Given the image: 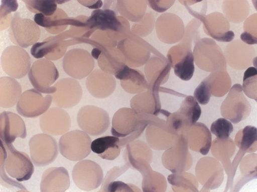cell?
I'll return each instance as SVG.
<instances>
[{"instance_id": "ba28073f", "label": "cell", "mask_w": 257, "mask_h": 192, "mask_svg": "<svg viewBox=\"0 0 257 192\" xmlns=\"http://www.w3.org/2000/svg\"><path fill=\"white\" fill-rule=\"evenodd\" d=\"M72 178L79 189L90 191L97 188L101 184L103 180V172L96 162L83 159L74 165Z\"/></svg>"}, {"instance_id": "30bf717a", "label": "cell", "mask_w": 257, "mask_h": 192, "mask_svg": "<svg viewBox=\"0 0 257 192\" xmlns=\"http://www.w3.org/2000/svg\"><path fill=\"white\" fill-rule=\"evenodd\" d=\"M52 102V95L44 96L36 89H30L21 95L17 104V111L26 118H37L49 110Z\"/></svg>"}, {"instance_id": "7a4b0ae2", "label": "cell", "mask_w": 257, "mask_h": 192, "mask_svg": "<svg viewBox=\"0 0 257 192\" xmlns=\"http://www.w3.org/2000/svg\"><path fill=\"white\" fill-rule=\"evenodd\" d=\"M91 143L89 134L83 131L73 130L62 135L59 141V150L64 158L79 161L90 154Z\"/></svg>"}, {"instance_id": "cb8c5ba5", "label": "cell", "mask_w": 257, "mask_h": 192, "mask_svg": "<svg viewBox=\"0 0 257 192\" xmlns=\"http://www.w3.org/2000/svg\"><path fill=\"white\" fill-rule=\"evenodd\" d=\"M178 112L193 125L200 119L202 110L199 103L194 97L189 96L182 102Z\"/></svg>"}, {"instance_id": "9c48e42d", "label": "cell", "mask_w": 257, "mask_h": 192, "mask_svg": "<svg viewBox=\"0 0 257 192\" xmlns=\"http://www.w3.org/2000/svg\"><path fill=\"white\" fill-rule=\"evenodd\" d=\"M62 66L64 72L69 76L75 79H82L93 72L95 61L87 50L74 49L64 55Z\"/></svg>"}, {"instance_id": "d6986e66", "label": "cell", "mask_w": 257, "mask_h": 192, "mask_svg": "<svg viewBox=\"0 0 257 192\" xmlns=\"http://www.w3.org/2000/svg\"><path fill=\"white\" fill-rule=\"evenodd\" d=\"M34 19L37 25L45 28L48 32L52 34H57L64 31L68 28V25H79L78 21L69 18L66 13L60 9H58L52 16L46 17L41 14H37Z\"/></svg>"}, {"instance_id": "6da1fadb", "label": "cell", "mask_w": 257, "mask_h": 192, "mask_svg": "<svg viewBox=\"0 0 257 192\" xmlns=\"http://www.w3.org/2000/svg\"><path fill=\"white\" fill-rule=\"evenodd\" d=\"M1 169H6L12 178L19 182L30 180L35 171L34 163L29 156L16 150L12 144L1 140Z\"/></svg>"}, {"instance_id": "7402d4cb", "label": "cell", "mask_w": 257, "mask_h": 192, "mask_svg": "<svg viewBox=\"0 0 257 192\" xmlns=\"http://www.w3.org/2000/svg\"><path fill=\"white\" fill-rule=\"evenodd\" d=\"M100 52L96 59L99 67L104 72L115 75L125 65L119 63V61H125V59H119L124 56L121 52L114 48L106 49L100 47Z\"/></svg>"}, {"instance_id": "7c38bea8", "label": "cell", "mask_w": 257, "mask_h": 192, "mask_svg": "<svg viewBox=\"0 0 257 192\" xmlns=\"http://www.w3.org/2000/svg\"><path fill=\"white\" fill-rule=\"evenodd\" d=\"M43 133L52 136L63 135L68 132L71 127L69 114L60 108H52L42 115L39 119Z\"/></svg>"}, {"instance_id": "44dd1931", "label": "cell", "mask_w": 257, "mask_h": 192, "mask_svg": "<svg viewBox=\"0 0 257 192\" xmlns=\"http://www.w3.org/2000/svg\"><path fill=\"white\" fill-rule=\"evenodd\" d=\"M0 105L3 108H11L17 104L22 95V87L15 78L11 77H2L0 79Z\"/></svg>"}, {"instance_id": "1f68e13d", "label": "cell", "mask_w": 257, "mask_h": 192, "mask_svg": "<svg viewBox=\"0 0 257 192\" xmlns=\"http://www.w3.org/2000/svg\"><path fill=\"white\" fill-rule=\"evenodd\" d=\"M241 40L248 45L256 44V38L253 37L251 34L244 32L240 37Z\"/></svg>"}, {"instance_id": "4fadbf2b", "label": "cell", "mask_w": 257, "mask_h": 192, "mask_svg": "<svg viewBox=\"0 0 257 192\" xmlns=\"http://www.w3.org/2000/svg\"><path fill=\"white\" fill-rule=\"evenodd\" d=\"M68 33H63L47 38L44 42L36 43L31 49V54L36 59L46 57L48 59L56 60L61 58L65 54L69 44V41H64Z\"/></svg>"}, {"instance_id": "9a60e30c", "label": "cell", "mask_w": 257, "mask_h": 192, "mask_svg": "<svg viewBox=\"0 0 257 192\" xmlns=\"http://www.w3.org/2000/svg\"><path fill=\"white\" fill-rule=\"evenodd\" d=\"M85 84L90 94L98 99H103L111 96L116 86V80L113 75L107 74L100 69L93 71L88 76Z\"/></svg>"}, {"instance_id": "603a6c76", "label": "cell", "mask_w": 257, "mask_h": 192, "mask_svg": "<svg viewBox=\"0 0 257 192\" xmlns=\"http://www.w3.org/2000/svg\"><path fill=\"white\" fill-rule=\"evenodd\" d=\"M114 76L120 80L122 87L127 93L136 94L140 92V82L144 79L143 75L138 71L124 65Z\"/></svg>"}, {"instance_id": "f1b7e54d", "label": "cell", "mask_w": 257, "mask_h": 192, "mask_svg": "<svg viewBox=\"0 0 257 192\" xmlns=\"http://www.w3.org/2000/svg\"><path fill=\"white\" fill-rule=\"evenodd\" d=\"M194 98L202 105L209 102L211 94L210 85L208 78L204 80L198 86L194 93Z\"/></svg>"}, {"instance_id": "277c9868", "label": "cell", "mask_w": 257, "mask_h": 192, "mask_svg": "<svg viewBox=\"0 0 257 192\" xmlns=\"http://www.w3.org/2000/svg\"><path fill=\"white\" fill-rule=\"evenodd\" d=\"M77 121L82 131L92 136L103 134L110 125L108 113L91 105H85L79 110Z\"/></svg>"}, {"instance_id": "e0dca14e", "label": "cell", "mask_w": 257, "mask_h": 192, "mask_svg": "<svg viewBox=\"0 0 257 192\" xmlns=\"http://www.w3.org/2000/svg\"><path fill=\"white\" fill-rule=\"evenodd\" d=\"M118 18L113 11L97 10L92 13L85 24L90 29H98L99 31L111 33L115 36L122 28Z\"/></svg>"}, {"instance_id": "8fae6325", "label": "cell", "mask_w": 257, "mask_h": 192, "mask_svg": "<svg viewBox=\"0 0 257 192\" xmlns=\"http://www.w3.org/2000/svg\"><path fill=\"white\" fill-rule=\"evenodd\" d=\"M57 91L52 94L53 102L58 108L70 109L78 104L82 97V90L75 79H60L54 85Z\"/></svg>"}, {"instance_id": "d4e9b609", "label": "cell", "mask_w": 257, "mask_h": 192, "mask_svg": "<svg viewBox=\"0 0 257 192\" xmlns=\"http://www.w3.org/2000/svg\"><path fill=\"white\" fill-rule=\"evenodd\" d=\"M194 60V54L191 51H188L181 60L176 64L174 68L176 75L182 80H190L195 73Z\"/></svg>"}, {"instance_id": "484cf974", "label": "cell", "mask_w": 257, "mask_h": 192, "mask_svg": "<svg viewBox=\"0 0 257 192\" xmlns=\"http://www.w3.org/2000/svg\"><path fill=\"white\" fill-rule=\"evenodd\" d=\"M57 1L55 0H26L24 1L29 11L41 14L46 17L53 16L57 10Z\"/></svg>"}, {"instance_id": "5b68a950", "label": "cell", "mask_w": 257, "mask_h": 192, "mask_svg": "<svg viewBox=\"0 0 257 192\" xmlns=\"http://www.w3.org/2000/svg\"><path fill=\"white\" fill-rule=\"evenodd\" d=\"M29 148L31 160L38 167H44L54 162L59 150L57 140L46 133L33 136L29 141Z\"/></svg>"}, {"instance_id": "3957f363", "label": "cell", "mask_w": 257, "mask_h": 192, "mask_svg": "<svg viewBox=\"0 0 257 192\" xmlns=\"http://www.w3.org/2000/svg\"><path fill=\"white\" fill-rule=\"evenodd\" d=\"M28 77L35 89L43 94H53L57 91L52 85L59 77L54 63L48 59L35 61L28 73Z\"/></svg>"}, {"instance_id": "83f0119b", "label": "cell", "mask_w": 257, "mask_h": 192, "mask_svg": "<svg viewBox=\"0 0 257 192\" xmlns=\"http://www.w3.org/2000/svg\"><path fill=\"white\" fill-rule=\"evenodd\" d=\"M242 138L239 145H238L242 151H247L256 142L257 129L254 126H246L242 130Z\"/></svg>"}, {"instance_id": "4316f807", "label": "cell", "mask_w": 257, "mask_h": 192, "mask_svg": "<svg viewBox=\"0 0 257 192\" xmlns=\"http://www.w3.org/2000/svg\"><path fill=\"white\" fill-rule=\"evenodd\" d=\"M210 131L218 138L224 140L229 137L233 131V127L229 121L221 118L212 123Z\"/></svg>"}, {"instance_id": "f546056e", "label": "cell", "mask_w": 257, "mask_h": 192, "mask_svg": "<svg viewBox=\"0 0 257 192\" xmlns=\"http://www.w3.org/2000/svg\"><path fill=\"white\" fill-rule=\"evenodd\" d=\"M18 8L17 1H2L1 6V19L5 15H8L12 12H16Z\"/></svg>"}, {"instance_id": "52a82bcc", "label": "cell", "mask_w": 257, "mask_h": 192, "mask_svg": "<svg viewBox=\"0 0 257 192\" xmlns=\"http://www.w3.org/2000/svg\"><path fill=\"white\" fill-rule=\"evenodd\" d=\"M31 63L29 53L18 46L7 47L1 56V66L3 71L15 79L25 77L31 68Z\"/></svg>"}, {"instance_id": "5bb4252c", "label": "cell", "mask_w": 257, "mask_h": 192, "mask_svg": "<svg viewBox=\"0 0 257 192\" xmlns=\"http://www.w3.org/2000/svg\"><path fill=\"white\" fill-rule=\"evenodd\" d=\"M27 136L26 124L17 114L5 111L0 115V137L6 144H12L18 138Z\"/></svg>"}, {"instance_id": "8992f818", "label": "cell", "mask_w": 257, "mask_h": 192, "mask_svg": "<svg viewBox=\"0 0 257 192\" xmlns=\"http://www.w3.org/2000/svg\"><path fill=\"white\" fill-rule=\"evenodd\" d=\"M40 36V29L35 21L21 18L18 12L14 15L9 30V37L13 44L28 48L36 44Z\"/></svg>"}, {"instance_id": "ffe728a7", "label": "cell", "mask_w": 257, "mask_h": 192, "mask_svg": "<svg viewBox=\"0 0 257 192\" xmlns=\"http://www.w3.org/2000/svg\"><path fill=\"white\" fill-rule=\"evenodd\" d=\"M120 140L118 137L106 136L92 141V151L103 159L113 160L119 155L121 151Z\"/></svg>"}, {"instance_id": "4dcf8cb0", "label": "cell", "mask_w": 257, "mask_h": 192, "mask_svg": "<svg viewBox=\"0 0 257 192\" xmlns=\"http://www.w3.org/2000/svg\"><path fill=\"white\" fill-rule=\"evenodd\" d=\"M105 191H133V189L121 181L110 182L106 186Z\"/></svg>"}, {"instance_id": "ac0fdd59", "label": "cell", "mask_w": 257, "mask_h": 192, "mask_svg": "<svg viewBox=\"0 0 257 192\" xmlns=\"http://www.w3.org/2000/svg\"><path fill=\"white\" fill-rule=\"evenodd\" d=\"M113 136L123 138L130 136L136 130L138 114L130 108H122L114 115L112 121Z\"/></svg>"}, {"instance_id": "2e32d148", "label": "cell", "mask_w": 257, "mask_h": 192, "mask_svg": "<svg viewBox=\"0 0 257 192\" xmlns=\"http://www.w3.org/2000/svg\"><path fill=\"white\" fill-rule=\"evenodd\" d=\"M70 186L68 170L64 167H52L45 170L40 183L41 192H63Z\"/></svg>"}]
</instances>
